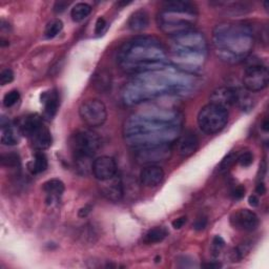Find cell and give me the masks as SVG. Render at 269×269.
I'll list each match as a JSON object with an SVG mask.
<instances>
[{
  "label": "cell",
  "mask_w": 269,
  "mask_h": 269,
  "mask_svg": "<svg viewBox=\"0 0 269 269\" xmlns=\"http://www.w3.org/2000/svg\"><path fill=\"white\" fill-rule=\"evenodd\" d=\"M198 125L207 135L220 133L228 122V112L217 104L209 103L203 107L198 114Z\"/></svg>",
  "instance_id": "obj_6"
},
{
  "label": "cell",
  "mask_w": 269,
  "mask_h": 269,
  "mask_svg": "<svg viewBox=\"0 0 269 269\" xmlns=\"http://www.w3.org/2000/svg\"><path fill=\"white\" fill-rule=\"evenodd\" d=\"M108 23H107V20H105L103 17H99L96 21V27H95V33L97 35H100L104 32L105 28H107Z\"/></svg>",
  "instance_id": "obj_31"
},
{
  "label": "cell",
  "mask_w": 269,
  "mask_h": 269,
  "mask_svg": "<svg viewBox=\"0 0 269 269\" xmlns=\"http://www.w3.org/2000/svg\"><path fill=\"white\" fill-rule=\"evenodd\" d=\"M196 19L197 15L189 12L163 8V11L158 15L157 22L163 32L173 37L191 32L195 27Z\"/></svg>",
  "instance_id": "obj_3"
},
{
  "label": "cell",
  "mask_w": 269,
  "mask_h": 269,
  "mask_svg": "<svg viewBox=\"0 0 269 269\" xmlns=\"http://www.w3.org/2000/svg\"><path fill=\"white\" fill-rule=\"evenodd\" d=\"M49 166L48 158L42 153V151H37L34 156L33 161L30 163V170L34 174H38L46 170Z\"/></svg>",
  "instance_id": "obj_20"
},
{
  "label": "cell",
  "mask_w": 269,
  "mask_h": 269,
  "mask_svg": "<svg viewBox=\"0 0 269 269\" xmlns=\"http://www.w3.org/2000/svg\"><path fill=\"white\" fill-rule=\"evenodd\" d=\"M186 221H187V218L183 216V217H180V218H178L176 220H173L171 225H172V227L174 229H180V228H182L185 225Z\"/></svg>",
  "instance_id": "obj_34"
},
{
  "label": "cell",
  "mask_w": 269,
  "mask_h": 269,
  "mask_svg": "<svg viewBox=\"0 0 269 269\" xmlns=\"http://www.w3.org/2000/svg\"><path fill=\"white\" fill-rule=\"evenodd\" d=\"M2 164L3 166L9 167V168H18L20 167V157L18 154L11 153V154H6L2 156Z\"/></svg>",
  "instance_id": "obj_25"
},
{
  "label": "cell",
  "mask_w": 269,
  "mask_h": 269,
  "mask_svg": "<svg viewBox=\"0 0 269 269\" xmlns=\"http://www.w3.org/2000/svg\"><path fill=\"white\" fill-rule=\"evenodd\" d=\"M214 45L221 60L237 63L245 59L253 45L252 31L245 23H222L214 32Z\"/></svg>",
  "instance_id": "obj_1"
},
{
  "label": "cell",
  "mask_w": 269,
  "mask_h": 269,
  "mask_svg": "<svg viewBox=\"0 0 269 269\" xmlns=\"http://www.w3.org/2000/svg\"><path fill=\"white\" fill-rule=\"evenodd\" d=\"M237 161L239 162V164L243 167H248L252 164L253 162V155L250 153L249 150L244 151L241 155L237 157Z\"/></svg>",
  "instance_id": "obj_28"
},
{
  "label": "cell",
  "mask_w": 269,
  "mask_h": 269,
  "mask_svg": "<svg viewBox=\"0 0 269 269\" xmlns=\"http://www.w3.org/2000/svg\"><path fill=\"white\" fill-rule=\"evenodd\" d=\"M63 29V22L60 19H53L51 20L45 27L44 36L48 39H52L56 37Z\"/></svg>",
  "instance_id": "obj_23"
},
{
  "label": "cell",
  "mask_w": 269,
  "mask_h": 269,
  "mask_svg": "<svg viewBox=\"0 0 269 269\" xmlns=\"http://www.w3.org/2000/svg\"><path fill=\"white\" fill-rule=\"evenodd\" d=\"M269 81L268 68L259 60H250L244 71L243 86L251 93L261 92L267 87Z\"/></svg>",
  "instance_id": "obj_7"
},
{
  "label": "cell",
  "mask_w": 269,
  "mask_h": 269,
  "mask_svg": "<svg viewBox=\"0 0 269 269\" xmlns=\"http://www.w3.org/2000/svg\"><path fill=\"white\" fill-rule=\"evenodd\" d=\"M203 267H206V268H220L221 264H219V263H208V264H204Z\"/></svg>",
  "instance_id": "obj_39"
},
{
  "label": "cell",
  "mask_w": 269,
  "mask_h": 269,
  "mask_svg": "<svg viewBox=\"0 0 269 269\" xmlns=\"http://www.w3.org/2000/svg\"><path fill=\"white\" fill-rule=\"evenodd\" d=\"M22 135L31 141L33 147L38 151L48 149L52 145V135L43 123L41 117L37 114L27 116L19 125Z\"/></svg>",
  "instance_id": "obj_4"
},
{
  "label": "cell",
  "mask_w": 269,
  "mask_h": 269,
  "mask_svg": "<svg viewBox=\"0 0 269 269\" xmlns=\"http://www.w3.org/2000/svg\"><path fill=\"white\" fill-rule=\"evenodd\" d=\"M102 185L100 186V190L102 195L108 199L110 201L113 202H118L120 201L124 191H123V183L122 180L119 176H116L109 179V180H105V181H101Z\"/></svg>",
  "instance_id": "obj_13"
},
{
  "label": "cell",
  "mask_w": 269,
  "mask_h": 269,
  "mask_svg": "<svg viewBox=\"0 0 269 269\" xmlns=\"http://www.w3.org/2000/svg\"><path fill=\"white\" fill-rule=\"evenodd\" d=\"M164 179V170L157 165L145 166L140 172V182L145 187H156Z\"/></svg>",
  "instance_id": "obj_14"
},
{
  "label": "cell",
  "mask_w": 269,
  "mask_h": 269,
  "mask_svg": "<svg viewBox=\"0 0 269 269\" xmlns=\"http://www.w3.org/2000/svg\"><path fill=\"white\" fill-rule=\"evenodd\" d=\"M248 203H249V205L252 206V207H256V206H258V205H259V199H258V197L254 196V195L250 196L249 199H248Z\"/></svg>",
  "instance_id": "obj_38"
},
{
  "label": "cell",
  "mask_w": 269,
  "mask_h": 269,
  "mask_svg": "<svg viewBox=\"0 0 269 269\" xmlns=\"http://www.w3.org/2000/svg\"><path fill=\"white\" fill-rule=\"evenodd\" d=\"M79 115L82 121L91 127L101 126L108 119L107 107L98 99H89L81 104Z\"/></svg>",
  "instance_id": "obj_8"
},
{
  "label": "cell",
  "mask_w": 269,
  "mask_h": 269,
  "mask_svg": "<svg viewBox=\"0 0 269 269\" xmlns=\"http://www.w3.org/2000/svg\"><path fill=\"white\" fill-rule=\"evenodd\" d=\"M68 6V3L65 2H57L54 6V11L56 13H62V12L66 9V7Z\"/></svg>",
  "instance_id": "obj_35"
},
{
  "label": "cell",
  "mask_w": 269,
  "mask_h": 269,
  "mask_svg": "<svg viewBox=\"0 0 269 269\" xmlns=\"http://www.w3.org/2000/svg\"><path fill=\"white\" fill-rule=\"evenodd\" d=\"M237 94L238 89L229 87V86H222L215 89L212 95H210V103H214L219 105L221 108L228 109L232 105L237 104Z\"/></svg>",
  "instance_id": "obj_12"
},
{
  "label": "cell",
  "mask_w": 269,
  "mask_h": 269,
  "mask_svg": "<svg viewBox=\"0 0 269 269\" xmlns=\"http://www.w3.org/2000/svg\"><path fill=\"white\" fill-rule=\"evenodd\" d=\"M149 26V15L146 11L139 10L128 20V28L134 32H141Z\"/></svg>",
  "instance_id": "obj_19"
},
{
  "label": "cell",
  "mask_w": 269,
  "mask_h": 269,
  "mask_svg": "<svg viewBox=\"0 0 269 269\" xmlns=\"http://www.w3.org/2000/svg\"><path fill=\"white\" fill-rule=\"evenodd\" d=\"M91 209H92L91 206H85V207H83V208H81V209L79 210V213H78L79 217H81V218L86 217V216L91 213Z\"/></svg>",
  "instance_id": "obj_36"
},
{
  "label": "cell",
  "mask_w": 269,
  "mask_h": 269,
  "mask_svg": "<svg viewBox=\"0 0 269 269\" xmlns=\"http://www.w3.org/2000/svg\"><path fill=\"white\" fill-rule=\"evenodd\" d=\"M230 224L240 231L251 232L258 228L260 224L259 217L249 209H239L230 217Z\"/></svg>",
  "instance_id": "obj_9"
},
{
  "label": "cell",
  "mask_w": 269,
  "mask_h": 269,
  "mask_svg": "<svg viewBox=\"0 0 269 269\" xmlns=\"http://www.w3.org/2000/svg\"><path fill=\"white\" fill-rule=\"evenodd\" d=\"M199 147V139L194 132H186L179 140L178 150L180 156L187 158L195 154Z\"/></svg>",
  "instance_id": "obj_17"
},
{
  "label": "cell",
  "mask_w": 269,
  "mask_h": 269,
  "mask_svg": "<svg viewBox=\"0 0 269 269\" xmlns=\"http://www.w3.org/2000/svg\"><path fill=\"white\" fill-rule=\"evenodd\" d=\"M171 149L168 146H154V147H145L142 150L138 151L136 156L137 161L142 164H149L158 161H163L169 157Z\"/></svg>",
  "instance_id": "obj_11"
},
{
  "label": "cell",
  "mask_w": 269,
  "mask_h": 269,
  "mask_svg": "<svg viewBox=\"0 0 269 269\" xmlns=\"http://www.w3.org/2000/svg\"><path fill=\"white\" fill-rule=\"evenodd\" d=\"M95 86L100 92H107L111 87V75L109 73L101 71L95 76Z\"/></svg>",
  "instance_id": "obj_24"
},
{
  "label": "cell",
  "mask_w": 269,
  "mask_h": 269,
  "mask_svg": "<svg viewBox=\"0 0 269 269\" xmlns=\"http://www.w3.org/2000/svg\"><path fill=\"white\" fill-rule=\"evenodd\" d=\"M225 247V241L219 236H216L213 240V252L215 255H219L221 250Z\"/></svg>",
  "instance_id": "obj_30"
},
{
  "label": "cell",
  "mask_w": 269,
  "mask_h": 269,
  "mask_svg": "<svg viewBox=\"0 0 269 269\" xmlns=\"http://www.w3.org/2000/svg\"><path fill=\"white\" fill-rule=\"evenodd\" d=\"M21 130L19 126L12 124L5 117L2 118V137L0 141L5 145H16L21 138Z\"/></svg>",
  "instance_id": "obj_15"
},
{
  "label": "cell",
  "mask_w": 269,
  "mask_h": 269,
  "mask_svg": "<svg viewBox=\"0 0 269 269\" xmlns=\"http://www.w3.org/2000/svg\"><path fill=\"white\" fill-rule=\"evenodd\" d=\"M14 72L12 71L11 68H6L0 73V84L2 85H7L11 83L12 81L14 80Z\"/></svg>",
  "instance_id": "obj_29"
},
{
  "label": "cell",
  "mask_w": 269,
  "mask_h": 269,
  "mask_svg": "<svg viewBox=\"0 0 269 269\" xmlns=\"http://www.w3.org/2000/svg\"><path fill=\"white\" fill-rule=\"evenodd\" d=\"M255 192L258 193L259 195H265V193H266L265 184L263 182L258 183V185H256V187H255Z\"/></svg>",
  "instance_id": "obj_37"
},
{
  "label": "cell",
  "mask_w": 269,
  "mask_h": 269,
  "mask_svg": "<svg viewBox=\"0 0 269 269\" xmlns=\"http://www.w3.org/2000/svg\"><path fill=\"white\" fill-rule=\"evenodd\" d=\"M245 195V189L243 186H237L236 189H233L231 192V197L233 200H240Z\"/></svg>",
  "instance_id": "obj_32"
},
{
  "label": "cell",
  "mask_w": 269,
  "mask_h": 269,
  "mask_svg": "<svg viewBox=\"0 0 269 269\" xmlns=\"http://www.w3.org/2000/svg\"><path fill=\"white\" fill-rule=\"evenodd\" d=\"M92 172L97 180L105 181L117 174V163L114 158L102 156L93 161Z\"/></svg>",
  "instance_id": "obj_10"
},
{
  "label": "cell",
  "mask_w": 269,
  "mask_h": 269,
  "mask_svg": "<svg viewBox=\"0 0 269 269\" xmlns=\"http://www.w3.org/2000/svg\"><path fill=\"white\" fill-rule=\"evenodd\" d=\"M237 154H233V153H230L229 155H227L223 160H222L221 164L219 166V170L221 172H224V171H227L233 164H235L236 161H237Z\"/></svg>",
  "instance_id": "obj_27"
},
{
  "label": "cell",
  "mask_w": 269,
  "mask_h": 269,
  "mask_svg": "<svg viewBox=\"0 0 269 269\" xmlns=\"http://www.w3.org/2000/svg\"><path fill=\"white\" fill-rule=\"evenodd\" d=\"M92 12V7L85 3L76 4L71 10V17L75 22L84 20Z\"/></svg>",
  "instance_id": "obj_22"
},
{
  "label": "cell",
  "mask_w": 269,
  "mask_h": 269,
  "mask_svg": "<svg viewBox=\"0 0 269 269\" xmlns=\"http://www.w3.org/2000/svg\"><path fill=\"white\" fill-rule=\"evenodd\" d=\"M206 225H207V219L205 217H200V218H198L194 223V229L200 231V230L205 229Z\"/></svg>",
  "instance_id": "obj_33"
},
{
  "label": "cell",
  "mask_w": 269,
  "mask_h": 269,
  "mask_svg": "<svg viewBox=\"0 0 269 269\" xmlns=\"http://www.w3.org/2000/svg\"><path fill=\"white\" fill-rule=\"evenodd\" d=\"M42 190L46 194V202L48 204H53L59 200L64 193V183L59 179H51L43 183Z\"/></svg>",
  "instance_id": "obj_18"
},
{
  "label": "cell",
  "mask_w": 269,
  "mask_h": 269,
  "mask_svg": "<svg viewBox=\"0 0 269 269\" xmlns=\"http://www.w3.org/2000/svg\"><path fill=\"white\" fill-rule=\"evenodd\" d=\"M262 128L265 131V132H268L269 130V122H268V119H265L263 121V124H262Z\"/></svg>",
  "instance_id": "obj_40"
},
{
  "label": "cell",
  "mask_w": 269,
  "mask_h": 269,
  "mask_svg": "<svg viewBox=\"0 0 269 269\" xmlns=\"http://www.w3.org/2000/svg\"><path fill=\"white\" fill-rule=\"evenodd\" d=\"M74 160H92L101 146L99 136L92 131L81 130L74 133L68 140Z\"/></svg>",
  "instance_id": "obj_5"
},
{
  "label": "cell",
  "mask_w": 269,
  "mask_h": 269,
  "mask_svg": "<svg viewBox=\"0 0 269 269\" xmlns=\"http://www.w3.org/2000/svg\"><path fill=\"white\" fill-rule=\"evenodd\" d=\"M20 99V94L16 89H12L8 92L4 97V105L6 108H12L15 105Z\"/></svg>",
  "instance_id": "obj_26"
},
{
  "label": "cell",
  "mask_w": 269,
  "mask_h": 269,
  "mask_svg": "<svg viewBox=\"0 0 269 269\" xmlns=\"http://www.w3.org/2000/svg\"><path fill=\"white\" fill-rule=\"evenodd\" d=\"M171 53L174 58H177L179 62L186 59L184 69H189L190 59H193V57L194 59H197V57L203 58L206 52V43L203 37L199 36L197 33H192V31L171 37Z\"/></svg>",
  "instance_id": "obj_2"
},
{
  "label": "cell",
  "mask_w": 269,
  "mask_h": 269,
  "mask_svg": "<svg viewBox=\"0 0 269 269\" xmlns=\"http://www.w3.org/2000/svg\"><path fill=\"white\" fill-rule=\"evenodd\" d=\"M168 236V231L165 227L157 226L155 228L149 229L144 236V242L146 244H155L164 240Z\"/></svg>",
  "instance_id": "obj_21"
},
{
  "label": "cell",
  "mask_w": 269,
  "mask_h": 269,
  "mask_svg": "<svg viewBox=\"0 0 269 269\" xmlns=\"http://www.w3.org/2000/svg\"><path fill=\"white\" fill-rule=\"evenodd\" d=\"M41 103L43 104V117L48 120H52L56 116L59 108V96L56 89L44 92L41 95Z\"/></svg>",
  "instance_id": "obj_16"
}]
</instances>
